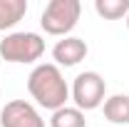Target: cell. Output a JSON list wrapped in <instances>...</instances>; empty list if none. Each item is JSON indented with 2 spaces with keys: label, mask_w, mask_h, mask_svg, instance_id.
I'll use <instances>...</instances> for the list:
<instances>
[{
  "label": "cell",
  "mask_w": 129,
  "mask_h": 127,
  "mask_svg": "<svg viewBox=\"0 0 129 127\" xmlns=\"http://www.w3.org/2000/svg\"><path fill=\"white\" fill-rule=\"evenodd\" d=\"M70 97H72L75 107L82 110V112L97 110V107H102L104 100H107V82H104V77H102L99 72H94V70L80 72L77 77L72 80Z\"/></svg>",
  "instance_id": "cell-4"
},
{
  "label": "cell",
  "mask_w": 129,
  "mask_h": 127,
  "mask_svg": "<svg viewBox=\"0 0 129 127\" xmlns=\"http://www.w3.org/2000/svg\"><path fill=\"white\" fill-rule=\"evenodd\" d=\"M27 15V0H0V32L15 28Z\"/></svg>",
  "instance_id": "cell-8"
},
{
  "label": "cell",
  "mask_w": 129,
  "mask_h": 127,
  "mask_svg": "<svg viewBox=\"0 0 129 127\" xmlns=\"http://www.w3.org/2000/svg\"><path fill=\"white\" fill-rule=\"evenodd\" d=\"M82 15V3L80 0H50L42 10L40 25L47 35L55 37H67L75 30L77 20Z\"/></svg>",
  "instance_id": "cell-3"
},
{
  "label": "cell",
  "mask_w": 129,
  "mask_h": 127,
  "mask_svg": "<svg viewBox=\"0 0 129 127\" xmlns=\"http://www.w3.org/2000/svg\"><path fill=\"white\" fill-rule=\"evenodd\" d=\"M0 127H45V120L32 102L10 100L0 110Z\"/></svg>",
  "instance_id": "cell-5"
},
{
  "label": "cell",
  "mask_w": 129,
  "mask_h": 127,
  "mask_svg": "<svg viewBox=\"0 0 129 127\" xmlns=\"http://www.w3.org/2000/svg\"><path fill=\"white\" fill-rule=\"evenodd\" d=\"M124 20H127V30H129V15H127V17H124Z\"/></svg>",
  "instance_id": "cell-11"
},
{
  "label": "cell",
  "mask_w": 129,
  "mask_h": 127,
  "mask_svg": "<svg viewBox=\"0 0 129 127\" xmlns=\"http://www.w3.org/2000/svg\"><path fill=\"white\" fill-rule=\"evenodd\" d=\"M27 92L40 107L55 112L67 105L70 85L64 80L62 70L55 62H42V65H35L32 72L27 75Z\"/></svg>",
  "instance_id": "cell-1"
},
{
  "label": "cell",
  "mask_w": 129,
  "mask_h": 127,
  "mask_svg": "<svg viewBox=\"0 0 129 127\" xmlns=\"http://www.w3.org/2000/svg\"><path fill=\"white\" fill-rule=\"evenodd\" d=\"M87 43L77 37V35H67L62 40H57L55 43V48H52V60L57 67H75V65H80L84 57H87Z\"/></svg>",
  "instance_id": "cell-6"
},
{
  "label": "cell",
  "mask_w": 129,
  "mask_h": 127,
  "mask_svg": "<svg viewBox=\"0 0 129 127\" xmlns=\"http://www.w3.org/2000/svg\"><path fill=\"white\" fill-rule=\"evenodd\" d=\"M45 55V40L37 32H10L0 40V57L13 65H32Z\"/></svg>",
  "instance_id": "cell-2"
},
{
  "label": "cell",
  "mask_w": 129,
  "mask_h": 127,
  "mask_svg": "<svg viewBox=\"0 0 129 127\" xmlns=\"http://www.w3.org/2000/svg\"><path fill=\"white\" fill-rule=\"evenodd\" d=\"M94 13L104 20H122L129 15V0H94Z\"/></svg>",
  "instance_id": "cell-10"
},
{
  "label": "cell",
  "mask_w": 129,
  "mask_h": 127,
  "mask_svg": "<svg viewBox=\"0 0 129 127\" xmlns=\"http://www.w3.org/2000/svg\"><path fill=\"white\" fill-rule=\"evenodd\" d=\"M104 117L112 125H129V95H112L104 100Z\"/></svg>",
  "instance_id": "cell-7"
},
{
  "label": "cell",
  "mask_w": 129,
  "mask_h": 127,
  "mask_svg": "<svg viewBox=\"0 0 129 127\" xmlns=\"http://www.w3.org/2000/svg\"><path fill=\"white\" fill-rule=\"evenodd\" d=\"M50 127H87V120H84V112L77 110V107H60V110L52 112L50 117Z\"/></svg>",
  "instance_id": "cell-9"
}]
</instances>
